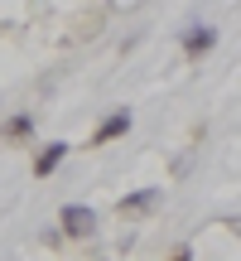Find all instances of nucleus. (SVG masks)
Returning <instances> with one entry per match:
<instances>
[{
    "instance_id": "4",
    "label": "nucleus",
    "mask_w": 241,
    "mask_h": 261,
    "mask_svg": "<svg viewBox=\"0 0 241 261\" xmlns=\"http://www.w3.org/2000/svg\"><path fill=\"white\" fill-rule=\"evenodd\" d=\"M68 150H73L68 140H48V145L34 155V165H29V169H34V179H48V174H53V169L68 160Z\"/></svg>"
},
{
    "instance_id": "2",
    "label": "nucleus",
    "mask_w": 241,
    "mask_h": 261,
    "mask_svg": "<svg viewBox=\"0 0 241 261\" xmlns=\"http://www.w3.org/2000/svg\"><path fill=\"white\" fill-rule=\"evenodd\" d=\"M213 48H217V29H213V24H193V29H184V58H188V63L207 58Z\"/></svg>"
},
{
    "instance_id": "7",
    "label": "nucleus",
    "mask_w": 241,
    "mask_h": 261,
    "mask_svg": "<svg viewBox=\"0 0 241 261\" xmlns=\"http://www.w3.org/2000/svg\"><path fill=\"white\" fill-rule=\"evenodd\" d=\"M169 261H193V252H188V247H178V252L169 256Z\"/></svg>"
},
{
    "instance_id": "1",
    "label": "nucleus",
    "mask_w": 241,
    "mask_h": 261,
    "mask_svg": "<svg viewBox=\"0 0 241 261\" xmlns=\"http://www.w3.org/2000/svg\"><path fill=\"white\" fill-rule=\"evenodd\" d=\"M58 223H63V227H58L63 237H92L97 232V213L87 203H63V208H58Z\"/></svg>"
},
{
    "instance_id": "3",
    "label": "nucleus",
    "mask_w": 241,
    "mask_h": 261,
    "mask_svg": "<svg viewBox=\"0 0 241 261\" xmlns=\"http://www.w3.org/2000/svg\"><path fill=\"white\" fill-rule=\"evenodd\" d=\"M159 198H164V194H159L155 184H149V189H135V194H126L116 203V213L120 218H145V213H155V208H159Z\"/></svg>"
},
{
    "instance_id": "6",
    "label": "nucleus",
    "mask_w": 241,
    "mask_h": 261,
    "mask_svg": "<svg viewBox=\"0 0 241 261\" xmlns=\"http://www.w3.org/2000/svg\"><path fill=\"white\" fill-rule=\"evenodd\" d=\"M34 136V116H10L5 126H0V140L5 145H19V140H29Z\"/></svg>"
},
{
    "instance_id": "5",
    "label": "nucleus",
    "mask_w": 241,
    "mask_h": 261,
    "mask_svg": "<svg viewBox=\"0 0 241 261\" xmlns=\"http://www.w3.org/2000/svg\"><path fill=\"white\" fill-rule=\"evenodd\" d=\"M126 130H130V112H111L102 126L92 130V140H87V145H111V140H120Z\"/></svg>"
}]
</instances>
